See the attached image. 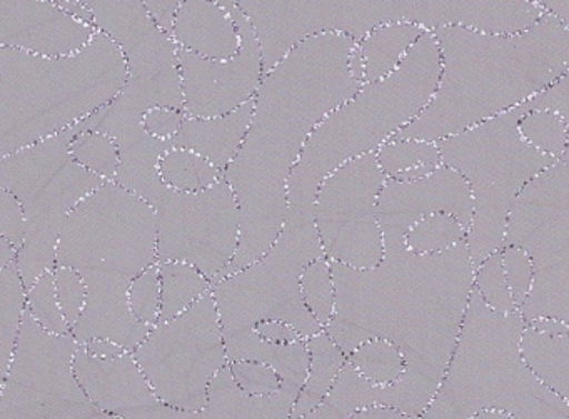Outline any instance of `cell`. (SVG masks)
<instances>
[{
	"mask_svg": "<svg viewBox=\"0 0 569 419\" xmlns=\"http://www.w3.org/2000/svg\"><path fill=\"white\" fill-rule=\"evenodd\" d=\"M331 269L335 316L369 339L395 342L405 355V375L381 386L379 405L422 418L445 378L475 288L468 241L418 255L401 239H385V258L375 268L331 261Z\"/></svg>",
	"mask_w": 569,
	"mask_h": 419,
	"instance_id": "1",
	"label": "cell"
},
{
	"mask_svg": "<svg viewBox=\"0 0 569 419\" xmlns=\"http://www.w3.org/2000/svg\"><path fill=\"white\" fill-rule=\"evenodd\" d=\"M356 44L336 32L315 36L264 74L244 144L224 171L241 209V241L221 279L258 261L278 239L289 181L309 138L362 88L349 68Z\"/></svg>",
	"mask_w": 569,
	"mask_h": 419,
	"instance_id": "2",
	"label": "cell"
},
{
	"mask_svg": "<svg viewBox=\"0 0 569 419\" xmlns=\"http://www.w3.org/2000/svg\"><path fill=\"white\" fill-rule=\"evenodd\" d=\"M441 51L438 91L392 139L438 142L525 104L569 71V29L546 12L515 34L435 29Z\"/></svg>",
	"mask_w": 569,
	"mask_h": 419,
	"instance_id": "3",
	"label": "cell"
},
{
	"mask_svg": "<svg viewBox=\"0 0 569 419\" xmlns=\"http://www.w3.org/2000/svg\"><path fill=\"white\" fill-rule=\"evenodd\" d=\"M126 81L124 52L101 31L64 58L0 46V154L79 124L111 104Z\"/></svg>",
	"mask_w": 569,
	"mask_h": 419,
	"instance_id": "4",
	"label": "cell"
},
{
	"mask_svg": "<svg viewBox=\"0 0 569 419\" xmlns=\"http://www.w3.org/2000/svg\"><path fill=\"white\" fill-rule=\"evenodd\" d=\"M521 311L498 312L472 288L451 361L422 418H475L488 408L519 419H569V402L546 388L522 355Z\"/></svg>",
	"mask_w": 569,
	"mask_h": 419,
	"instance_id": "5",
	"label": "cell"
},
{
	"mask_svg": "<svg viewBox=\"0 0 569 419\" xmlns=\"http://www.w3.org/2000/svg\"><path fill=\"white\" fill-rule=\"evenodd\" d=\"M441 51L426 31L402 64L366 82L316 128L289 181V209L312 212L319 186L336 169L376 152L428 108L441 79Z\"/></svg>",
	"mask_w": 569,
	"mask_h": 419,
	"instance_id": "6",
	"label": "cell"
},
{
	"mask_svg": "<svg viewBox=\"0 0 569 419\" xmlns=\"http://www.w3.org/2000/svg\"><path fill=\"white\" fill-rule=\"evenodd\" d=\"M526 104L438 141L442 164L468 181L475 202L468 248L475 269L505 245L506 226L522 189L558 159L519 134Z\"/></svg>",
	"mask_w": 569,
	"mask_h": 419,
	"instance_id": "7",
	"label": "cell"
},
{
	"mask_svg": "<svg viewBox=\"0 0 569 419\" xmlns=\"http://www.w3.org/2000/svg\"><path fill=\"white\" fill-rule=\"evenodd\" d=\"M79 132V126H72L0 159V189L11 191L28 216V231L18 256L28 289L58 266L66 219L86 196L106 182L72 158L71 142Z\"/></svg>",
	"mask_w": 569,
	"mask_h": 419,
	"instance_id": "8",
	"label": "cell"
},
{
	"mask_svg": "<svg viewBox=\"0 0 569 419\" xmlns=\"http://www.w3.org/2000/svg\"><path fill=\"white\" fill-rule=\"evenodd\" d=\"M321 258L326 252L315 215L288 209L271 249L212 286L224 335L252 329L268 319L289 322L305 339L321 332L325 328L309 311L301 291L302 272Z\"/></svg>",
	"mask_w": 569,
	"mask_h": 419,
	"instance_id": "9",
	"label": "cell"
},
{
	"mask_svg": "<svg viewBox=\"0 0 569 419\" xmlns=\"http://www.w3.org/2000/svg\"><path fill=\"white\" fill-rule=\"evenodd\" d=\"M158 212L114 181L86 196L62 226L58 266L134 279L158 262Z\"/></svg>",
	"mask_w": 569,
	"mask_h": 419,
	"instance_id": "10",
	"label": "cell"
},
{
	"mask_svg": "<svg viewBox=\"0 0 569 419\" xmlns=\"http://www.w3.org/2000/svg\"><path fill=\"white\" fill-rule=\"evenodd\" d=\"M505 246L531 256L535 285L519 308L526 325L556 318L569 325V164L539 172L512 206Z\"/></svg>",
	"mask_w": 569,
	"mask_h": 419,
	"instance_id": "11",
	"label": "cell"
},
{
	"mask_svg": "<svg viewBox=\"0 0 569 419\" xmlns=\"http://www.w3.org/2000/svg\"><path fill=\"white\" fill-rule=\"evenodd\" d=\"M132 355L162 402L199 415L212 379L229 362L212 289L188 311L158 322Z\"/></svg>",
	"mask_w": 569,
	"mask_h": 419,
	"instance_id": "12",
	"label": "cell"
},
{
	"mask_svg": "<svg viewBox=\"0 0 569 419\" xmlns=\"http://www.w3.org/2000/svg\"><path fill=\"white\" fill-rule=\"evenodd\" d=\"M81 342L42 328L26 309L8 375L0 381V419L108 418L76 375Z\"/></svg>",
	"mask_w": 569,
	"mask_h": 419,
	"instance_id": "13",
	"label": "cell"
},
{
	"mask_svg": "<svg viewBox=\"0 0 569 419\" xmlns=\"http://www.w3.org/2000/svg\"><path fill=\"white\" fill-rule=\"evenodd\" d=\"M154 209L158 262H189L214 286L238 255L241 241V209L231 184L222 178L199 192L168 188Z\"/></svg>",
	"mask_w": 569,
	"mask_h": 419,
	"instance_id": "14",
	"label": "cell"
},
{
	"mask_svg": "<svg viewBox=\"0 0 569 419\" xmlns=\"http://www.w3.org/2000/svg\"><path fill=\"white\" fill-rule=\"evenodd\" d=\"M254 28L268 74L289 51L319 34L361 41L389 22H412L409 0H236Z\"/></svg>",
	"mask_w": 569,
	"mask_h": 419,
	"instance_id": "15",
	"label": "cell"
},
{
	"mask_svg": "<svg viewBox=\"0 0 569 419\" xmlns=\"http://www.w3.org/2000/svg\"><path fill=\"white\" fill-rule=\"evenodd\" d=\"M388 179L378 154L369 152L346 162L319 186L312 215L329 261L359 269L382 261L378 201Z\"/></svg>",
	"mask_w": 569,
	"mask_h": 419,
	"instance_id": "16",
	"label": "cell"
},
{
	"mask_svg": "<svg viewBox=\"0 0 569 419\" xmlns=\"http://www.w3.org/2000/svg\"><path fill=\"white\" fill-rule=\"evenodd\" d=\"M232 14L242 38L241 49L234 58L216 61L179 49L184 111L192 118L229 114L252 101L261 88L264 66L258 36L239 6H236Z\"/></svg>",
	"mask_w": 569,
	"mask_h": 419,
	"instance_id": "17",
	"label": "cell"
},
{
	"mask_svg": "<svg viewBox=\"0 0 569 419\" xmlns=\"http://www.w3.org/2000/svg\"><path fill=\"white\" fill-rule=\"evenodd\" d=\"M74 368L86 395L108 418H199L198 412L162 402L131 351L116 358H98L81 345Z\"/></svg>",
	"mask_w": 569,
	"mask_h": 419,
	"instance_id": "18",
	"label": "cell"
},
{
	"mask_svg": "<svg viewBox=\"0 0 569 419\" xmlns=\"http://www.w3.org/2000/svg\"><path fill=\"white\" fill-rule=\"evenodd\" d=\"M436 212L456 216L469 229L475 212L468 181L456 169L441 164L419 181L388 179L378 201L385 239H401L419 219Z\"/></svg>",
	"mask_w": 569,
	"mask_h": 419,
	"instance_id": "19",
	"label": "cell"
},
{
	"mask_svg": "<svg viewBox=\"0 0 569 419\" xmlns=\"http://www.w3.org/2000/svg\"><path fill=\"white\" fill-rule=\"evenodd\" d=\"M98 29L72 18L56 0H0V46L64 58L82 51Z\"/></svg>",
	"mask_w": 569,
	"mask_h": 419,
	"instance_id": "20",
	"label": "cell"
},
{
	"mask_svg": "<svg viewBox=\"0 0 569 419\" xmlns=\"http://www.w3.org/2000/svg\"><path fill=\"white\" fill-rule=\"evenodd\" d=\"M88 286V299L71 335L81 345L92 339H109L128 351H134L152 328L139 321L131 308V278L112 272L79 271Z\"/></svg>",
	"mask_w": 569,
	"mask_h": 419,
	"instance_id": "21",
	"label": "cell"
},
{
	"mask_svg": "<svg viewBox=\"0 0 569 419\" xmlns=\"http://www.w3.org/2000/svg\"><path fill=\"white\" fill-rule=\"evenodd\" d=\"M411 21L435 31L458 26L492 34H515L546 14L532 0H409Z\"/></svg>",
	"mask_w": 569,
	"mask_h": 419,
	"instance_id": "22",
	"label": "cell"
},
{
	"mask_svg": "<svg viewBox=\"0 0 569 419\" xmlns=\"http://www.w3.org/2000/svg\"><path fill=\"white\" fill-rule=\"evenodd\" d=\"M232 11L218 0H182L174 12L172 39L179 49L202 58L216 61L234 58L242 38Z\"/></svg>",
	"mask_w": 569,
	"mask_h": 419,
	"instance_id": "23",
	"label": "cell"
},
{
	"mask_svg": "<svg viewBox=\"0 0 569 419\" xmlns=\"http://www.w3.org/2000/svg\"><path fill=\"white\" fill-rule=\"evenodd\" d=\"M254 114V99L229 114L216 118H192L186 114L172 146L198 152L222 172L234 161L244 144Z\"/></svg>",
	"mask_w": 569,
	"mask_h": 419,
	"instance_id": "24",
	"label": "cell"
},
{
	"mask_svg": "<svg viewBox=\"0 0 569 419\" xmlns=\"http://www.w3.org/2000/svg\"><path fill=\"white\" fill-rule=\"evenodd\" d=\"M301 389L282 382L281 388L271 395H251L238 385L232 376L231 366L226 362L209 386L208 402L199 412V418H291L292 408Z\"/></svg>",
	"mask_w": 569,
	"mask_h": 419,
	"instance_id": "25",
	"label": "cell"
},
{
	"mask_svg": "<svg viewBox=\"0 0 569 419\" xmlns=\"http://www.w3.org/2000/svg\"><path fill=\"white\" fill-rule=\"evenodd\" d=\"M121 159L114 182L156 206L168 186L161 178V161L172 141L138 132L118 142Z\"/></svg>",
	"mask_w": 569,
	"mask_h": 419,
	"instance_id": "26",
	"label": "cell"
},
{
	"mask_svg": "<svg viewBox=\"0 0 569 419\" xmlns=\"http://www.w3.org/2000/svg\"><path fill=\"white\" fill-rule=\"evenodd\" d=\"M94 14V26L112 39L124 56L154 38L161 26L149 12L146 0H81Z\"/></svg>",
	"mask_w": 569,
	"mask_h": 419,
	"instance_id": "27",
	"label": "cell"
},
{
	"mask_svg": "<svg viewBox=\"0 0 569 419\" xmlns=\"http://www.w3.org/2000/svg\"><path fill=\"white\" fill-rule=\"evenodd\" d=\"M426 29L416 22L399 21L372 29L358 42L366 62V82L379 81L395 72Z\"/></svg>",
	"mask_w": 569,
	"mask_h": 419,
	"instance_id": "28",
	"label": "cell"
},
{
	"mask_svg": "<svg viewBox=\"0 0 569 419\" xmlns=\"http://www.w3.org/2000/svg\"><path fill=\"white\" fill-rule=\"evenodd\" d=\"M521 348L539 381L569 402V332L548 335L526 326Z\"/></svg>",
	"mask_w": 569,
	"mask_h": 419,
	"instance_id": "29",
	"label": "cell"
},
{
	"mask_svg": "<svg viewBox=\"0 0 569 419\" xmlns=\"http://www.w3.org/2000/svg\"><path fill=\"white\" fill-rule=\"evenodd\" d=\"M28 309V288L18 261L0 268V381L8 375Z\"/></svg>",
	"mask_w": 569,
	"mask_h": 419,
	"instance_id": "30",
	"label": "cell"
},
{
	"mask_svg": "<svg viewBox=\"0 0 569 419\" xmlns=\"http://www.w3.org/2000/svg\"><path fill=\"white\" fill-rule=\"evenodd\" d=\"M161 272V321L188 311L212 289V282L186 261L158 262Z\"/></svg>",
	"mask_w": 569,
	"mask_h": 419,
	"instance_id": "31",
	"label": "cell"
},
{
	"mask_svg": "<svg viewBox=\"0 0 569 419\" xmlns=\"http://www.w3.org/2000/svg\"><path fill=\"white\" fill-rule=\"evenodd\" d=\"M161 178L168 188L182 192H199L224 178V172L204 156L172 146L161 161Z\"/></svg>",
	"mask_w": 569,
	"mask_h": 419,
	"instance_id": "32",
	"label": "cell"
},
{
	"mask_svg": "<svg viewBox=\"0 0 569 419\" xmlns=\"http://www.w3.org/2000/svg\"><path fill=\"white\" fill-rule=\"evenodd\" d=\"M468 239V228L456 216L436 212L416 221L406 232V248L418 255H438Z\"/></svg>",
	"mask_w": 569,
	"mask_h": 419,
	"instance_id": "33",
	"label": "cell"
},
{
	"mask_svg": "<svg viewBox=\"0 0 569 419\" xmlns=\"http://www.w3.org/2000/svg\"><path fill=\"white\" fill-rule=\"evenodd\" d=\"M349 361L369 381L378 386H388L399 381L406 371V359L395 342L382 338H371L362 342Z\"/></svg>",
	"mask_w": 569,
	"mask_h": 419,
	"instance_id": "34",
	"label": "cell"
},
{
	"mask_svg": "<svg viewBox=\"0 0 569 419\" xmlns=\"http://www.w3.org/2000/svg\"><path fill=\"white\" fill-rule=\"evenodd\" d=\"M308 348L311 352V362H309L308 379L302 386V391L322 402L331 391L342 366L348 361V356L332 341L325 329L308 339Z\"/></svg>",
	"mask_w": 569,
	"mask_h": 419,
	"instance_id": "35",
	"label": "cell"
},
{
	"mask_svg": "<svg viewBox=\"0 0 569 419\" xmlns=\"http://www.w3.org/2000/svg\"><path fill=\"white\" fill-rule=\"evenodd\" d=\"M381 386L366 379L351 361H346L325 401L341 412L342 419L352 418L355 412L379 405Z\"/></svg>",
	"mask_w": 569,
	"mask_h": 419,
	"instance_id": "36",
	"label": "cell"
},
{
	"mask_svg": "<svg viewBox=\"0 0 569 419\" xmlns=\"http://www.w3.org/2000/svg\"><path fill=\"white\" fill-rule=\"evenodd\" d=\"M519 134L538 151L561 159L568 146V122L559 112L531 109L519 119Z\"/></svg>",
	"mask_w": 569,
	"mask_h": 419,
	"instance_id": "37",
	"label": "cell"
},
{
	"mask_svg": "<svg viewBox=\"0 0 569 419\" xmlns=\"http://www.w3.org/2000/svg\"><path fill=\"white\" fill-rule=\"evenodd\" d=\"M256 361L271 366L286 385L302 388L308 379L309 362H311L308 339L278 345L268 339L264 341L262 338L256 349Z\"/></svg>",
	"mask_w": 569,
	"mask_h": 419,
	"instance_id": "38",
	"label": "cell"
},
{
	"mask_svg": "<svg viewBox=\"0 0 569 419\" xmlns=\"http://www.w3.org/2000/svg\"><path fill=\"white\" fill-rule=\"evenodd\" d=\"M71 154L74 161L89 171L106 181H114L121 151L111 136L101 131H81L72 139Z\"/></svg>",
	"mask_w": 569,
	"mask_h": 419,
	"instance_id": "39",
	"label": "cell"
},
{
	"mask_svg": "<svg viewBox=\"0 0 569 419\" xmlns=\"http://www.w3.org/2000/svg\"><path fill=\"white\" fill-rule=\"evenodd\" d=\"M379 166L389 179L419 164H442L438 142L425 139H391L376 151Z\"/></svg>",
	"mask_w": 569,
	"mask_h": 419,
	"instance_id": "40",
	"label": "cell"
},
{
	"mask_svg": "<svg viewBox=\"0 0 569 419\" xmlns=\"http://www.w3.org/2000/svg\"><path fill=\"white\" fill-rule=\"evenodd\" d=\"M301 291L309 311L325 328L335 316L336 306L335 278L328 258L316 259L305 269Z\"/></svg>",
	"mask_w": 569,
	"mask_h": 419,
	"instance_id": "41",
	"label": "cell"
},
{
	"mask_svg": "<svg viewBox=\"0 0 569 419\" xmlns=\"http://www.w3.org/2000/svg\"><path fill=\"white\" fill-rule=\"evenodd\" d=\"M28 311L48 331L56 335H71V325L62 312L58 292H56L54 269L44 272L28 289Z\"/></svg>",
	"mask_w": 569,
	"mask_h": 419,
	"instance_id": "42",
	"label": "cell"
},
{
	"mask_svg": "<svg viewBox=\"0 0 569 419\" xmlns=\"http://www.w3.org/2000/svg\"><path fill=\"white\" fill-rule=\"evenodd\" d=\"M475 288L478 289L486 305L495 311H518V305L512 298L511 288H509L508 278H506L501 249L489 255L475 269Z\"/></svg>",
	"mask_w": 569,
	"mask_h": 419,
	"instance_id": "43",
	"label": "cell"
},
{
	"mask_svg": "<svg viewBox=\"0 0 569 419\" xmlns=\"http://www.w3.org/2000/svg\"><path fill=\"white\" fill-rule=\"evenodd\" d=\"M129 299L139 321L154 328L161 319V272L158 262L132 279Z\"/></svg>",
	"mask_w": 569,
	"mask_h": 419,
	"instance_id": "44",
	"label": "cell"
},
{
	"mask_svg": "<svg viewBox=\"0 0 569 419\" xmlns=\"http://www.w3.org/2000/svg\"><path fill=\"white\" fill-rule=\"evenodd\" d=\"M56 292L59 305L69 325H74L84 309L88 299V286L78 269L69 266H56L54 268Z\"/></svg>",
	"mask_w": 569,
	"mask_h": 419,
	"instance_id": "45",
	"label": "cell"
},
{
	"mask_svg": "<svg viewBox=\"0 0 569 419\" xmlns=\"http://www.w3.org/2000/svg\"><path fill=\"white\" fill-rule=\"evenodd\" d=\"M502 251V265H505L506 278L511 288L518 308L525 305L526 298L535 285V265L531 256L519 246H505Z\"/></svg>",
	"mask_w": 569,
	"mask_h": 419,
	"instance_id": "46",
	"label": "cell"
},
{
	"mask_svg": "<svg viewBox=\"0 0 569 419\" xmlns=\"http://www.w3.org/2000/svg\"><path fill=\"white\" fill-rule=\"evenodd\" d=\"M229 366L238 385L251 395H271L282 386L278 372L266 362L232 361Z\"/></svg>",
	"mask_w": 569,
	"mask_h": 419,
	"instance_id": "47",
	"label": "cell"
},
{
	"mask_svg": "<svg viewBox=\"0 0 569 419\" xmlns=\"http://www.w3.org/2000/svg\"><path fill=\"white\" fill-rule=\"evenodd\" d=\"M28 231V216L24 206L8 189H0V236L11 241L16 248L24 245Z\"/></svg>",
	"mask_w": 569,
	"mask_h": 419,
	"instance_id": "48",
	"label": "cell"
},
{
	"mask_svg": "<svg viewBox=\"0 0 569 419\" xmlns=\"http://www.w3.org/2000/svg\"><path fill=\"white\" fill-rule=\"evenodd\" d=\"M184 119L186 111H181V109L152 108L151 111L146 112L144 128L154 138L172 141Z\"/></svg>",
	"mask_w": 569,
	"mask_h": 419,
	"instance_id": "49",
	"label": "cell"
},
{
	"mask_svg": "<svg viewBox=\"0 0 569 419\" xmlns=\"http://www.w3.org/2000/svg\"><path fill=\"white\" fill-rule=\"evenodd\" d=\"M325 331L331 336L332 341L342 349L346 356L352 355L362 342L369 339L361 329L349 325L348 321L338 318V316H332L331 321L325 326Z\"/></svg>",
	"mask_w": 569,
	"mask_h": 419,
	"instance_id": "50",
	"label": "cell"
},
{
	"mask_svg": "<svg viewBox=\"0 0 569 419\" xmlns=\"http://www.w3.org/2000/svg\"><path fill=\"white\" fill-rule=\"evenodd\" d=\"M181 2L182 0H146V6H148L149 12H151L156 22H158L164 31H168L169 34H171L174 12ZM218 2L219 4L226 6L229 11L238 6L236 0H218Z\"/></svg>",
	"mask_w": 569,
	"mask_h": 419,
	"instance_id": "51",
	"label": "cell"
},
{
	"mask_svg": "<svg viewBox=\"0 0 569 419\" xmlns=\"http://www.w3.org/2000/svg\"><path fill=\"white\" fill-rule=\"evenodd\" d=\"M254 329L261 338L268 339V341L271 342H278V345H286V342H295L299 341V339H305V336H302L295 326L284 321H276V319L258 322Z\"/></svg>",
	"mask_w": 569,
	"mask_h": 419,
	"instance_id": "52",
	"label": "cell"
},
{
	"mask_svg": "<svg viewBox=\"0 0 569 419\" xmlns=\"http://www.w3.org/2000/svg\"><path fill=\"white\" fill-rule=\"evenodd\" d=\"M82 346L89 355L98 356V358H116V356L128 352V349L122 348L118 342L109 341V339H92Z\"/></svg>",
	"mask_w": 569,
	"mask_h": 419,
	"instance_id": "53",
	"label": "cell"
},
{
	"mask_svg": "<svg viewBox=\"0 0 569 419\" xmlns=\"http://www.w3.org/2000/svg\"><path fill=\"white\" fill-rule=\"evenodd\" d=\"M406 418L399 409L388 405H372L361 411L355 412L352 419H396Z\"/></svg>",
	"mask_w": 569,
	"mask_h": 419,
	"instance_id": "54",
	"label": "cell"
},
{
	"mask_svg": "<svg viewBox=\"0 0 569 419\" xmlns=\"http://www.w3.org/2000/svg\"><path fill=\"white\" fill-rule=\"evenodd\" d=\"M62 9L72 18L79 19V21L86 22V24L94 26V14L91 9L81 2V0H56ZM96 28V26H94Z\"/></svg>",
	"mask_w": 569,
	"mask_h": 419,
	"instance_id": "55",
	"label": "cell"
},
{
	"mask_svg": "<svg viewBox=\"0 0 569 419\" xmlns=\"http://www.w3.org/2000/svg\"><path fill=\"white\" fill-rule=\"evenodd\" d=\"M539 4L569 29V0H539Z\"/></svg>",
	"mask_w": 569,
	"mask_h": 419,
	"instance_id": "56",
	"label": "cell"
},
{
	"mask_svg": "<svg viewBox=\"0 0 569 419\" xmlns=\"http://www.w3.org/2000/svg\"><path fill=\"white\" fill-rule=\"evenodd\" d=\"M526 326H531V328L538 329L541 332H548V335H566V332H569L568 322L556 318H538Z\"/></svg>",
	"mask_w": 569,
	"mask_h": 419,
	"instance_id": "57",
	"label": "cell"
},
{
	"mask_svg": "<svg viewBox=\"0 0 569 419\" xmlns=\"http://www.w3.org/2000/svg\"><path fill=\"white\" fill-rule=\"evenodd\" d=\"M441 166V164H439ZM436 164H419L412 166V168L406 169V171L399 172L398 176H395L396 181H419V179L426 178V176L431 174L432 171L439 168Z\"/></svg>",
	"mask_w": 569,
	"mask_h": 419,
	"instance_id": "58",
	"label": "cell"
},
{
	"mask_svg": "<svg viewBox=\"0 0 569 419\" xmlns=\"http://www.w3.org/2000/svg\"><path fill=\"white\" fill-rule=\"evenodd\" d=\"M349 68H351L352 76H355L359 82L365 84L366 62L365 58H362V52L358 44H356L355 49H352L351 58H349Z\"/></svg>",
	"mask_w": 569,
	"mask_h": 419,
	"instance_id": "59",
	"label": "cell"
},
{
	"mask_svg": "<svg viewBox=\"0 0 569 419\" xmlns=\"http://www.w3.org/2000/svg\"><path fill=\"white\" fill-rule=\"evenodd\" d=\"M19 249L8 239L0 236V268L18 261Z\"/></svg>",
	"mask_w": 569,
	"mask_h": 419,
	"instance_id": "60",
	"label": "cell"
},
{
	"mask_svg": "<svg viewBox=\"0 0 569 419\" xmlns=\"http://www.w3.org/2000/svg\"><path fill=\"white\" fill-rule=\"evenodd\" d=\"M308 419H342V416L341 412L335 408V406L322 401L321 405L316 406V408L312 409L311 415L308 416Z\"/></svg>",
	"mask_w": 569,
	"mask_h": 419,
	"instance_id": "61",
	"label": "cell"
},
{
	"mask_svg": "<svg viewBox=\"0 0 569 419\" xmlns=\"http://www.w3.org/2000/svg\"><path fill=\"white\" fill-rule=\"evenodd\" d=\"M475 418H485V419L508 418V419H512V416L509 415V412L502 411V409L488 408V409H482V411H479L478 415L475 416Z\"/></svg>",
	"mask_w": 569,
	"mask_h": 419,
	"instance_id": "62",
	"label": "cell"
}]
</instances>
